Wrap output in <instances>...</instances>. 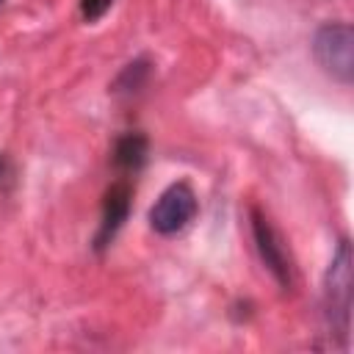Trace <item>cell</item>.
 <instances>
[{
	"label": "cell",
	"instance_id": "6da1fadb",
	"mask_svg": "<svg viewBox=\"0 0 354 354\" xmlns=\"http://www.w3.org/2000/svg\"><path fill=\"white\" fill-rule=\"evenodd\" d=\"M351 263H354L351 246L348 241H340L337 252L332 254V263L326 268V282H324L326 318L332 324V332H337L343 340H348V332H351V296H354Z\"/></svg>",
	"mask_w": 354,
	"mask_h": 354
},
{
	"label": "cell",
	"instance_id": "7a4b0ae2",
	"mask_svg": "<svg viewBox=\"0 0 354 354\" xmlns=\"http://www.w3.org/2000/svg\"><path fill=\"white\" fill-rule=\"evenodd\" d=\"M313 55L318 66L337 80L351 86L354 80V30L348 22H326L313 36Z\"/></svg>",
	"mask_w": 354,
	"mask_h": 354
},
{
	"label": "cell",
	"instance_id": "3957f363",
	"mask_svg": "<svg viewBox=\"0 0 354 354\" xmlns=\"http://www.w3.org/2000/svg\"><path fill=\"white\" fill-rule=\"evenodd\" d=\"M196 213V196L185 183L169 185L149 210V227L160 235L180 232Z\"/></svg>",
	"mask_w": 354,
	"mask_h": 354
},
{
	"label": "cell",
	"instance_id": "277c9868",
	"mask_svg": "<svg viewBox=\"0 0 354 354\" xmlns=\"http://www.w3.org/2000/svg\"><path fill=\"white\" fill-rule=\"evenodd\" d=\"M254 241H257V246H260V254H263L266 266H268L282 282H288V266H285V257H282V246L277 243L271 227H268L260 216H254Z\"/></svg>",
	"mask_w": 354,
	"mask_h": 354
}]
</instances>
